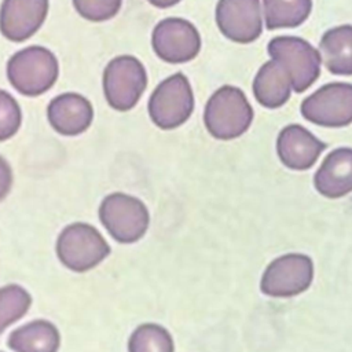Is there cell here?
Returning <instances> with one entry per match:
<instances>
[{
	"label": "cell",
	"mask_w": 352,
	"mask_h": 352,
	"mask_svg": "<svg viewBox=\"0 0 352 352\" xmlns=\"http://www.w3.org/2000/svg\"><path fill=\"white\" fill-rule=\"evenodd\" d=\"M252 121L253 109L238 87H220L205 104L204 124L214 139H236L249 129Z\"/></svg>",
	"instance_id": "1"
},
{
	"label": "cell",
	"mask_w": 352,
	"mask_h": 352,
	"mask_svg": "<svg viewBox=\"0 0 352 352\" xmlns=\"http://www.w3.org/2000/svg\"><path fill=\"white\" fill-rule=\"evenodd\" d=\"M10 84L25 96L45 94L56 82L59 63L45 47L29 45L15 52L6 67Z\"/></svg>",
	"instance_id": "2"
},
{
	"label": "cell",
	"mask_w": 352,
	"mask_h": 352,
	"mask_svg": "<svg viewBox=\"0 0 352 352\" xmlns=\"http://www.w3.org/2000/svg\"><path fill=\"white\" fill-rule=\"evenodd\" d=\"M59 261L74 272H87L104 261L111 249L102 232L82 221L67 224L55 245Z\"/></svg>",
	"instance_id": "3"
},
{
	"label": "cell",
	"mask_w": 352,
	"mask_h": 352,
	"mask_svg": "<svg viewBox=\"0 0 352 352\" xmlns=\"http://www.w3.org/2000/svg\"><path fill=\"white\" fill-rule=\"evenodd\" d=\"M99 220L120 243H135L144 236L150 226L146 204L126 192H111L99 205Z\"/></svg>",
	"instance_id": "4"
},
{
	"label": "cell",
	"mask_w": 352,
	"mask_h": 352,
	"mask_svg": "<svg viewBox=\"0 0 352 352\" xmlns=\"http://www.w3.org/2000/svg\"><path fill=\"white\" fill-rule=\"evenodd\" d=\"M150 120L160 129L169 131L183 125L194 111V92L183 73L162 80L148 98Z\"/></svg>",
	"instance_id": "5"
},
{
	"label": "cell",
	"mask_w": 352,
	"mask_h": 352,
	"mask_svg": "<svg viewBox=\"0 0 352 352\" xmlns=\"http://www.w3.org/2000/svg\"><path fill=\"white\" fill-rule=\"evenodd\" d=\"M102 85L109 106L117 111H128L146 91L147 72L136 56L118 55L104 67Z\"/></svg>",
	"instance_id": "6"
},
{
	"label": "cell",
	"mask_w": 352,
	"mask_h": 352,
	"mask_svg": "<svg viewBox=\"0 0 352 352\" xmlns=\"http://www.w3.org/2000/svg\"><path fill=\"white\" fill-rule=\"evenodd\" d=\"M271 59L276 60L289 74L292 88L301 94L308 89L320 74L322 56L304 38L296 36L274 37L267 47Z\"/></svg>",
	"instance_id": "7"
},
{
	"label": "cell",
	"mask_w": 352,
	"mask_h": 352,
	"mask_svg": "<svg viewBox=\"0 0 352 352\" xmlns=\"http://www.w3.org/2000/svg\"><path fill=\"white\" fill-rule=\"evenodd\" d=\"M314 279V263L302 253H287L272 260L263 272L260 289L270 297H293L305 292Z\"/></svg>",
	"instance_id": "8"
},
{
	"label": "cell",
	"mask_w": 352,
	"mask_h": 352,
	"mask_svg": "<svg viewBox=\"0 0 352 352\" xmlns=\"http://www.w3.org/2000/svg\"><path fill=\"white\" fill-rule=\"evenodd\" d=\"M301 114L312 124L341 128L352 122V84L330 82L301 103Z\"/></svg>",
	"instance_id": "9"
},
{
	"label": "cell",
	"mask_w": 352,
	"mask_h": 352,
	"mask_svg": "<svg viewBox=\"0 0 352 352\" xmlns=\"http://www.w3.org/2000/svg\"><path fill=\"white\" fill-rule=\"evenodd\" d=\"M151 45L160 59L179 65L192 60L199 54L201 36L190 21L170 16L154 26Z\"/></svg>",
	"instance_id": "10"
},
{
	"label": "cell",
	"mask_w": 352,
	"mask_h": 352,
	"mask_svg": "<svg viewBox=\"0 0 352 352\" xmlns=\"http://www.w3.org/2000/svg\"><path fill=\"white\" fill-rule=\"evenodd\" d=\"M214 16L223 36L239 44L253 43L263 32L258 0H219Z\"/></svg>",
	"instance_id": "11"
},
{
	"label": "cell",
	"mask_w": 352,
	"mask_h": 352,
	"mask_svg": "<svg viewBox=\"0 0 352 352\" xmlns=\"http://www.w3.org/2000/svg\"><path fill=\"white\" fill-rule=\"evenodd\" d=\"M50 0H3L0 6V32L14 43L30 38L43 26Z\"/></svg>",
	"instance_id": "12"
},
{
	"label": "cell",
	"mask_w": 352,
	"mask_h": 352,
	"mask_svg": "<svg viewBox=\"0 0 352 352\" xmlns=\"http://www.w3.org/2000/svg\"><path fill=\"white\" fill-rule=\"evenodd\" d=\"M326 147V143L298 124L285 126L276 139V153L280 162L293 170L312 168Z\"/></svg>",
	"instance_id": "13"
},
{
	"label": "cell",
	"mask_w": 352,
	"mask_h": 352,
	"mask_svg": "<svg viewBox=\"0 0 352 352\" xmlns=\"http://www.w3.org/2000/svg\"><path fill=\"white\" fill-rule=\"evenodd\" d=\"M47 118L55 132L63 136H77L91 126L94 107L85 96L65 92L48 103Z\"/></svg>",
	"instance_id": "14"
},
{
	"label": "cell",
	"mask_w": 352,
	"mask_h": 352,
	"mask_svg": "<svg viewBox=\"0 0 352 352\" xmlns=\"http://www.w3.org/2000/svg\"><path fill=\"white\" fill-rule=\"evenodd\" d=\"M314 186L327 198H341L352 192V148L330 151L314 175Z\"/></svg>",
	"instance_id": "15"
},
{
	"label": "cell",
	"mask_w": 352,
	"mask_h": 352,
	"mask_svg": "<svg viewBox=\"0 0 352 352\" xmlns=\"http://www.w3.org/2000/svg\"><path fill=\"white\" fill-rule=\"evenodd\" d=\"M7 345L14 352H58L60 333L52 322L36 319L11 331Z\"/></svg>",
	"instance_id": "16"
},
{
	"label": "cell",
	"mask_w": 352,
	"mask_h": 352,
	"mask_svg": "<svg viewBox=\"0 0 352 352\" xmlns=\"http://www.w3.org/2000/svg\"><path fill=\"white\" fill-rule=\"evenodd\" d=\"M292 89L289 74L274 59L265 62L253 80V95L267 109L283 106L289 100Z\"/></svg>",
	"instance_id": "17"
},
{
	"label": "cell",
	"mask_w": 352,
	"mask_h": 352,
	"mask_svg": "<svg viewBox=\"0 0 352 352\" xmlns=\"http://www.w3.org/2000/svg\"><path fill=\"white\" fill-rule=\"evenodd\" d=\"M320 56L326 69L337 76H352V25L329 29L320 38Z\"/></svg>",
	"instance_id": "18"
},
{
	"label": "cell",
	"mask_w": 352,
	"mask_h": 352,
	"mask_svg": "<svg viewBox=\"0 0 352 352\" xmlns=\"http://www.w3.org/2000/svg\"><path fill=\"white\" fill-rule=\"evenodd\" d=\"M265 28H296L311 14L312 0H263Z\"/></svg>",
	"instance_id": "19"
},
{
	"label": "cell",
	"mask_w": 352,
	"mask_h": 352,
	"mask_svg": "<svg viewBox=\"0 0 352 352\" xmlns=\"http://www.w3.org/2000/svg\"><path fill=\"white\" fill-rule=\"evenodd\" d=\"M128 352H175L172 334L158 323H142L128 338Z\"/></svg>",
	"instance_id": "20"
},
{
	"label": "cell",
	"mask_w": 352,
	"mask_h": 352,
	"mask_svg": "<svg viewBox=\"0 0 352 352\" xmlns=\"http://www.w3.org/2000/svg\"><path fill=\"white\" fill-rule=\"evenodd\" d=\"M32 305L30 293L21 285L10 283L0 287V334L23 318Z\"/></svg>",
	"instance_id": "21"
},
{
	"label": "cell",
	"mask_w": 352,
	"mask_h": 352,
	"mask_svg": "<svg viewBox=\"0 0 352 352\" xmlns=\"http://www.w3.org/2000/svg\"><path fill=\"white\" fill-rule=\"evenodd\" d=\"M22 111L16 99L7 91L0 89V142L11 139L21 126Z\"/></svg>",
	"instance_id": "22"
},
{
	"label": "cell",
	"mask_w": 352,
	"mask_h": 352,
	"mask_svg": "<svg viewBox=\"0 0 352 352\" xmlns=\"http://www.w3.org/2000/svg\"><path fill=\"white\" fill-rule=\"evenodd\" d=\"M74 10L84 19L104 22L117 15L122 0H72Z\"/></svg>",
	"instance_id": "23"
},
{
	"label": "cell",
	"mask_w": 352,
	"mask_h": 352,
	"mask_svg": "<svg viewBox=\"0 0 352 352\" xmlns=\"http://www.w3.org/2000/svg\"><path fill=\"white\" fill-rule=\"evenodd\" d=\"M14 183V173L8 161L0 155V202L8 195Z\"/></svg>",
	"instance_id": "24"
},
{
	"label": "cell",
	"mask_w": 352,
	"mask_h": 352,
	"mask_svg": "<svg viewBox=\"0 0 352 352\" xmlns=\"http://www.w3.org/2000/svg\"><path fill=\"white\" fill-rule=\"evenodd\" d=\"M147 1L158 8H169V7H173L177 3H180L182 0H147Z\"/></svg>",
	"instance_id": "25"
}]
</instances>
